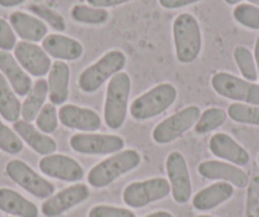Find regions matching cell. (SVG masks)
Wrapping results in <instances>:
<instances>
[{"instance_id": "f546056e", "label": "cell", "mask_w": 259, "mask_h": 217, "mask_svg": "<svg viewBox=\"0 0 259 217\" xmlns=\"http://www.w3.org/2000/svg\"><path fill=\"white\" fill-rule=\"evenodd\" d=\"M228 116L234 122L259 127V106L245 103H233L228 107Z\"/></svg>"}, {"instance_id": "74e56055", "label": "cell", "mask_w": 259, "mask_h": 217, "mask_svg": "<svg viewBox=\"0 0 259 217\" xmlns=\"http://www.w3.org/2000/svg\"><path fill=\"white\" fill-rule=\"evenodd\" d=\"M158 2L164 9H179L202 2V0H158Z\"/></svg>"}, {"instance_id": "8d00e7d4", "label": "cell", "mask_w": 259, "mask_h": 217, "mask_svg": "<svg viewBox=\"0 0 259 217\" xmlns=\"http://www.w3.org/2000/svg\"><path fill=\"white\" fill-rule=\"evenodd\" d=\"M17 45V34L11 23L0 18V51H12Z\"/></svg>"}, {"instance_id": "ac0fdd59", "label": "cell", "mask_w": 259, "mask_h": 217, "mask_svg": "<svg viewBox=\"0 0 259 217\" xmlns=\"http://www.w3.org/2000/svg\"><path fill=\"white\" fill-rule=\"evenodd\" d=\"M42 49L50 57L60 61H75L84 54V47L78 39L64 34H47L42 39Z\"/></svg>"}, {"instance_id": "9c48e42d", "label": "cell", "mask_w": 259, "mask_h": 217, "mask_svg": "<svg viewBox=\"0 0 259 217\" xmlns=\"http://www.w3.org/2000/svg\"><path fill=\"white\" fill-rule=\"evenodd\" d=\"M201 109L197 106H188L165 118L153 129V140L156 144H170L183 136L189 128L197 123Z\"/></svg>"}, {"instance_id": "7402d4cb", "label": "cell", "mask_w": 259, "mask_h": 217, "mask_svg": "<svg viewBox=\"0 0 259 217\" xmlns=\"http://www.w3.org/2000/svg\"><path fill=\"white\" fill-rule=\"evenodd\" d=\"M70 67L65 61L56 60L52 62L51 69L49 71V99L55 106L64 104L69 99L70 89Z\"/></svg>"}, {"instance_id": "4fadbf2b", "label": "cell", "mask_w": 259, "mask_h": 217, "mask_svg": "<svg viewBox=\"0 0 259 217\" xmlns=\"http://www.w3.org/2000/svg\"><path fill=\"white\" fill-rule=\"evenodd\" d=\"M14 57L27 74L36 78L47 75L51 69V59L42 47L33 42L21 41L14 47Z\"/></svg>"}, {"instance_id": "d6986e66", "label": "cell", "mask_w": 259, "mask_h": 217, "mask_svg": "<svg viewBox=\"0 0 259 217\" xmlns=\"http://www.w3.org/2000/svg\"><path fill=\"white\" fill-rule=\"evenodd\" d=\"M0 72L8 80L9 85L18 97H27L31 92L32 79L18 64L14 55L8 51H0Z\"/></svg>"}, {"instance_id": "52a82bcc", "label": "cell", "mask_w": 259, "mask_h": 217, "mask_svg": "<svg viewBox=\"0 0 259 217\" xmlns=\"http://www.w3.org/2000/svg\"><path fill=\"white\" fill-rule=\"evenodd\" d=\"M170 194V184L165 178H150L133 182L124 188L122 199L131 208H143L148 204L164 199Z\"/></svg>"}, {"instance_id": "f6af8a7d", "label": "cell", "mask_w": 259, "mask_h": 217, "mask_svg": "<svg viewBox=\"0 0 259 217\" xmlns=\"http://www.w3.org/2000/svg\"><path fill=\"white\" fill-rule=\"evenodd\" d=\"M197 217H213V216H208V214H200V216Z\"/></svg>"}, {"instance_id": "44dd1931", "label": "cell", "mask_w": 259, "mask_h": 217, "mask_svg": "<svg viewBox=\"0 0 259 217\" xmlns=\"http://www.w3.org/2000/svg\"><path fill=\"white\" fill-rule=\"evenodd\" d=\"M13 129L21 137L22 141L26 142L32 150H34L39 155H51L56 151V141L49 135L39 131L31 122L18 119L13 123Z\"/></svg>"}, {"instance_id": "836d02e7", "label": "cell", "mask_w": 259, "mask_h": 217, "mask_svg": "<svg viewBox=\"0 0 259 217\" xmlns=\"http://www.w3.org/2000/svg\"><path fill=\"white\" fill-rule=\"evenodd\" d=\"M28 9L37 18L41 19L44 23L49 24L55 31L64 32L66 29V22H65L64 17L57 13V12H55L54 9L47 8V7L41 6V4H32V6H29Z\"/></svg>"}, {"instance_id": "603a6c76", "label": "cell", "mask_w": 259, "mask_h": 217, "mask_svg": "<svg viewBox=\"0 0 259 217\" xmlns=\"http://www.w3.org/2000/svg\"><path fill=\"white\" fill-rule=\"evenodd\" d=\"M234 196V187L225 182H218L201 189L192 199L193 208L205 212L216 208Z\"/></svg>"}, {"instance_id": "f1b7e54d", "label": "cell", "mask_w": 259, "mask_h": 217, "mask_svg": "<svg viewBox=\"0 0 259 217\" xmlns=\"http://www.w3.org/2000/svg\"><path fill=\"white\" fill-rule=\"evenodd\" d=\"M233 56L243 78L245 80L251 81V83L256 81V79H258V71H256L254 55L251 54L250 50L245 46H236L234 49Z\"/></svg>"}, {"instance_id": "d590c367", "label": "cell", "mask_w": 259, "mask_h": 217, "mask_svg": "<svg viewBox=\"0 0 259 217\" xmlns=\"http://www.w3.org/2000/svg\"><path fill=\"white\" fill-rule=\"evenodd\" d=\"M88 217H136V214L131 209L122 207L98 204L89 211Z\"/></svg>"}, {"instance_id": "30bf717a", "label": "cell", "mask_w": 259, "mask_h": 217, "mask_svg": "<svg viewBox=\"0 0 259 217\" xmlns=\"http://www.w3.org/2000/svg\"><path fill=\"white\" fill-rule=\"evenodd\" d=\"M69 144L74 151L83 155H109L122 151L126 142L117 135L75 134Z\"/></svg>"}, {"instance_id": "277c9868", "label": "cell", "mask_w": 259, "mask_h": 217, "mask_svg": "<svg viewBox=\"0 0 259 217\" xmlns=\"http://www.w3.org/2000/svg\"><path fill=\"white\" fill-rule=\"evenodd\" d=\"M127 57L121 50H111L99 57L94 64L81 71L78 79V85L83 93H96L108 79L122 71L126 66Z\"/></svg>"}, {"instance_id": "5b68a950", "label": "cell", "mask_w": 259, "mask_h": 217, "mask_svg": "<svg viewBox=\"0 0 259 217\" xmlns=\"http://www.w3.org/2000/svg\"><path fill=\"white\" fill-rule=\"evenodd\" d=\"M178 92L170 83H161L145 92L130 106V114L136 121H146L159 116L170 108L176 102Z\"/></svg>"}, {"instance_id": "60d3db41", "label": "cell", "mask_w": 259, "mask_h": 217, "mask_svg": "<svg viewBox=\"0 0 259 217\" xmlns=\"http://www.w3.org/2000/svg\"><path fill=\"white\" fill-rule=\"evenodd\" d=\"M254 60H255L256 71H258V79H259V36L256 37L255 45H254Z\"/></svg>"}, {"instance_id": "7c38bea8", "label": "cell", "mask_w": 259, "mask_h": 217, "mask_svg": "<svg viewBox=\"0 0 259 217\" xmlns=\"http://www.w3.org/2000/svg\"><path fill=\"white\" fill-rule=\"evenodd\" d=\"M91 196L88 186L76 183L74 186L62 189L42 203L41 212L45 217H59L78 204L83 203Z\"/></svg>"}, {"instance_id": "7a4b0ae2", "label": "cell", "mask_w": 259, "mask_h": 217, "mask_svg": "<svg viewBox=\"0 0 259 217\" xmlns=\"http://www.w3.org/2000/svg\"><path fill=\"white\" fill-rule=\"evenodd\" d=\"M141 164V155L134 149L119 151L99 161L88 173V183L93 188H104L113 183L116 179L131 170L138 168Z\"/></svg>"}, {"instance_id": "4dcf8cb0", "label": "cell", "mask_w": 259, "mask_h": 217, "mask_svg": "<svg viewBox=\"0 0 259 217\" xmlns=\"http://www.w3.org/2000/svg\"><path fill=\"white\" fill-rule=\"evenodd\" d=\"M233 17L240 26L259 31V8L253 4L241 3L234 8Z\"/></svg>"}, {"instance_id": "83f0119b", "label": "cell", "mask_w": 259, "mask_h": 217, "mask_svg": "<svg viewBox=\"0 0 259 217\" xmlns=\"http://www.w3.org/2000/svg\"><path fill=\"white\" fill-rule=\"evenodd\" d=\"M226 117H228V113L218 107L205 109L201 113L197 123L194 124V132L197 135H206L211 131H215L225 123Z\"/></svg>"}, {"instance_id": "d4e9b609", "label": "cell", "mask_w": 259, "mask_h": 217, "mask_svg": "<svg viewBox=\"0 0 259 217\" xmlns=\"http://www.w3.org/2000/svg\"><path fill=\"white\" fill-rule=\"evenodd\" d=\"M47 96H49V84L45 79H38L32 86L31 92L22 103L21 116L23 121L32 122L37 118L39 111L45 106Z\"/></svg>"}, {"instance_id": "d6a6232c", "label": "cell", "mask_w": 259, "mask_h": 217, "mask_svg": "<svg viewBox=\"0 0 259 217\" xmlns=\"http://www.w3.org/2000/svg\"><path fill=\"white\" fill-rule=\"evenodd\" d=\"M59 126V112L56 106L52 103H46L39 111L36 118V127L44 134H54Z\"/></svg>"}, {"instance_id": "b9f144b4", "label": "cell", "mask_w": 259, "mask_h": 217, "mask_svg": "<svg viewBox=\"0 0 259 217\" xmlns=\"http://www.w3.org/2000/svg\"><path fill=\"white\" fill-rule=\"evenodd\" d=\"M145 217H174L170 212H166V211H156L153 212V213L148 214Z\"/></svg>"}, {"instance_id": "4316f807", "label": "cell", "mask_w": 259, "mask_h": 217, "mask_svg": "<svg viewBox=\"0 0 259 217\" xmlns=\"http://www.w3.org/2000/svg\"><path fill=\"white\" fill-rule=\"evenodd\" d=\"M71 18L75 22L88 26H102L109 19V12L103 8H96L85 4H76L71 8Z\"/></svg>"}, {"instance_id": "ba28073f", "label": "cell", "mask_w": 259, "mask_h": 217, "mask_svg": "<svg viewBox=\"0 0 259 217\" xmlns=\"http://www.w3.org/2000/svg\"><path fill=\"white\" fill-rule=\"evenodd\" d=\"M9 179L38 199H47L55 193V186L39 176L23 160L13 159L6 166Z\"/></svg>"}, {"instance_id": "e0dca14e", "label": "cell", "mask_w": 259, "mask_h": 217, "mask_svg": "<svg viewBox=\"0 0 259 217\" xmlns=\"http://www.w3.org/2000/svg\"><path fill=\"white\" fill-rule=\"evenodd\" d=\"M208 148L216 158L223 159L236 166H245L250 160L248 151L230 135L224 132H218L211 137Z\"/></svg>"}, {"instance_id": "6da1fadb", "label": "cell", "mask_w": 259, "mask_h": 217, "mask_svg": "<svg viewBox=\"0 0 259 217\" xmlns=\"http://www.w3.org/2000/svg\"><path fill=\"white\" fill-rule=\"evenodd\" d=\"M176 56L181 64H191L202 50V32L197 18L191 13H181L173 22Z\"/></svg>"}, {"instance_id": "f35d334b", "label": "cell", "mask_w": 259, "mask_h": 217, "mask_svg": "<svg viewBox=\"0 0 259 217\" xmlns=\"http://www.w3.org/2000/svg\"><path fill=\"white\" fill-rule=\"evenodd\" d=\"M128 2H133V0H87V3L92 7H96V8H112V7L122 6V4H126Z\"/></svg>"}, {"instance_id": "7dc6e473", "label": "cell", "mask_w": 259, "mask_h": 217, "mask_svg": "<svg viewBox=\"0 0 259 217\" xmlns=\"http://www.w3.org/2000/svg\"><path fill=\"white\" fill-rule=\"evenodd\" d=\"M8 217H14V216H8Z\"/></svg>"}, {"instance_id": "3957f363", "label": "cell", "mask_w": 259, "mask_h": 217, "mask_svg": "<svg viewBox=\"0 0 259 217\" xmlns=\"http://www.w3.org/2000/svg\"><path fill=\"white\" fill-rule=\"evenodd\" d=\"M131 93V79L124 71L117 72L109 79L104 102V122L111 129L123 126L128 112V99Z\"/></svg>"}, {"instance_id": "9a60e30c", "label": "cell", "mask_w": 259, "mask_h": 217, "mask_svg": "<svg viewBox=\"0 0 259 217\" xmlns=\"http://www.w3.org/2000/svg\"><path fill=\"white\" fill-rule=\"evenodd\" d=\"M201 177L210 181L225 182L236 188H245L249 183V177L240 166L220 160H206L198 165Z\"/></svg>"}, {"instance_id": "cb8c5ba5", "label": "cell", "mask_w": 259, "mask_h": 217, "mask_svg": "<svg viewBox=\"0 0 259 217\" xmlns=\"http://www.w3.org/2000/svg\"><path fill=\"white\" fill-rule=\"evenodd\" d=\"M0 211L14 217H38L36 204L11 188H0Z\"/></svg>"}, {"instance_id": "8992f818", "label": "cell", "mask_w": 259, "mask_h": 217, "mask_svg": "<svg viewBox=\"0 0 259 217\" xmlns=\"http://www.w3.org/2000/svg\"><path fill=\"white\" fill-rule=\"evenodd\" d=\"M211 86L219 96L251 106H259V85L245 79L219 71L211 78Z\"/></svg>"}, {"instance_id": "5bb4252c", "label": "cell", "mask_w": 259, "mask_h": 217, "mask_svg": "<svg viewBox=\"0 0 259 217\" xmlns=\"http://www.w3.org/2000/svg\"><path fill=\"white\" fill-rule=\"evenodd\" d=\"M38 168L45 176L62 182H79L84 178V169L75 159L62 154H51L39 160Z\"/></svg>"}, {"instance_id": "484cf974", "label": "cell", "mask_w": 259, "mask_h": 217, "mask_svg": "<svg viewBox=\"0 0 259 217\" xmlns=\"http://www.w3.org/2000/svg\"><path fill=\"white\" fill-rule=\"evenodd\" d=\"M22 103L8 80L0 72V116L7 122H17L21 117Z\"/></svg>"}, {"instance_id": "bcb514c9", "label": "cell", "mask_w": 259, "mask_h": 217, "mask_svg": "<svg viewBox=\"0 0 259 217\" xmlns=\"http://www.w3.org/2000/svg\"><path fill=\"white\" fill-rule=\"evenodd\" d=\"M258 163H259V155H258Z\"/></svg>"}, {"instance_id": "1f68e13d", "label": "cell", "mask_w": 259, "mask_h": 217, "mask_svg": "<svg viewBox=\"0 0 259 217\" xmlns=\"http://www.w3.org/2000/svg\"><path fill=\"white\" fill-rule=\"evenodd\" d=\"M0 150L9 155H18L23 151V141L14 129L0 121Z\"/></svg>"}, {"instance_id": "8fae6325", "label": "cell", "mask_w": 259, "mask_h": 217, "mask_svg": "<svg viewBox=\"0 0 259 217\" xmlns=\"http://www.w3.org/2000/svg\"><path fill=\"white\" fill-rule=\"evenodd\" d=\"M165 169L173 199L179 204L187 203L191 199L192 182L183 154L171 151L166 158Z\"/></svg>"}, {"instance_id": "2e32d148", "label": "cell", "mask_w": 259, "mask_h": 217, "mask_svg": "<svg viewBox=\"0 0 259 217\" xmlns=\"http://www.w3.org/2000/svg\"><path fill=\"white\" fill-rule=\"evenodd\" d=\"M59 119L66 128L94 132L101 128L102 119L96 111L75 104H65L59 111Z\"/></svg>"}, {"instance_id": "7bdbcfd3", "label": "cell", "mask_w": 259, "mask_h": 217, "mask_svg": "<svg viewBox=\"0 0 259 217\" xmlns=\"http://www.w3.org/2000/svg\"><path fill=\"white\" fill-rule=\"evenodd\" d=\"M224 2H225L226 4H229V6H238L241 0H224Z\"/></svg>"}, {"instance_id": "ffe728a7", "label": "cell", "mask_w": 259, "mask_h": 217, "mask_svg": "<svg viewBox=\"0 0 259 217\" xmlns=\"http://www.w3.org/2000/svg\"><path fill=\"white\" fill-rule=\"evenodd\" d=\"M9 23L19 38L33 44L42 41L49 32L46 23L26 12H13L9 16Z\"/></svg>"}, {"instance_id": "ee69618b", "label": "cell", "mask_w": 259, "mask_h": 217, "mask_svg": "<svg viewBox=\"0 0 259 217\" xmlns=\"http://www.w3.org/2000/svg\"><path fill=\"white\" fill-rule=\"evenodd\" d=\"M248 2L250 4H253V6L258 7V8H259V0H248Z\"/></svg>"}, {"instance_id": "ab89813d", "label": "cell", "mask_w": 259, "mask_h": 217, "mask_svg": "<svg viewBox=\"0 0 259 217\" xmlns=\"http://www.w3.org/2000/svg\"><path fill=\"white\" fill-rule=\"evenodd\" d=\"M26 0H0V7L3 8H13V7L21 6Z\"/></svg>"}, {"instance_id": "e575fe53", "label": "cell", "mask_w": 259, "mask_h": 217, "mask_svg": "<svg viewBox=\"0 0 259 217\" xmlns=\"http://www.w3.org/2000/svg\"><path fill=\"white\" fill-rule=\"evenodd\" d=\"M245 201V217H259V176L251 177L248 183Z\"/></svg>"}]
</instances>
